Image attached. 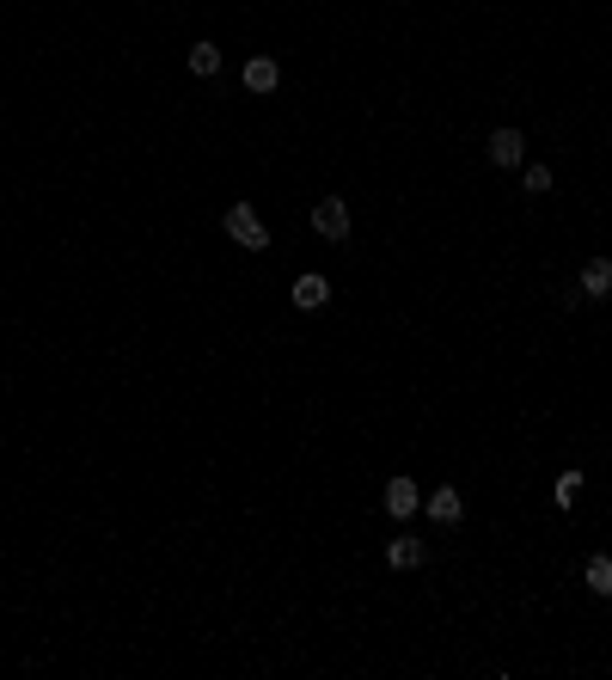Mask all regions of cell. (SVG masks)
I'll use <instances>...</instances> for the list:
<instances>
[{
  "mask_svg": "<svg viewBox=\"0 0 612 680\" xmlns=\"http://www.w3.org/2000/svg\"><path fill=\"white\" fill-rule=\"evenodd\" d=\"M521 185H527V197H545V190H551V165H527Z\"/></svg>",
  "mask_w": 612,
  "mask_h": 680,
  "instance_id": "7c38bea8",
  "label": "cell"
},
{
  "mask_svg": "<svg viewBox=\"0 0 612 680\" xmlns=\"http://www.w3.org/2000/svg\"><path fill=\"white\" fill-rule=\"evenodd\" d=\"M484 154H490L496 172H514V165L527 160V135H521V129H496V135L484 142Z\"/></svg>",
  "mask_w": 612,
  "mask_h": 680,
  "instance_id": "7a4b0ae2",
  "label": "cell"
},
{
  "mask_svg": "<svg viewBox=\"0 0 612 680\" xmlns=\"http://www.w3.org/2000/svg\"><path fill=\"white\" fill-rule=\"evenodd\" d=\"M423 558H428V546H423V539H410V534L386 546V564H392V570H417Z\"/></svg>",
  "mask_w": 612,
  "mask_h": 680,
  "instance_id": "9c48e42d",
  "label": "cell"
},
{
  "mask_svg": "<svg viewBox=\"0 0 612 680\" xmlns=\"http://www.w3.org/2000/svg\"><path fill=\"white\" fill-rule=\"evenodd\" d=\"M575 289H582V301H607L612 294V258H588L582 276H575Z\"/></svg>",
  "mask_w": 612,
  "mask_h": 680,
  "instance_id": "8992f818",
  "label": "cell"
},
{
  "mask_svg": "<svg viewBox=\"0 0 612 680\" xmlns=\"http://www.w3.org/2000/svg\"><path fill=\"white\" fill-rule=\"evenodd\" d=\"M276 86H282V68L269 62V56H251V62H245V92L264 99V92H276Z\"/></svg>",
  "mask_w": 612,
  "mask_h": 680,
  "instance_id": "ba28073f",
  "label": "cell"
},
{
  "mask_svg": "<svg viewBox=\"0 0 612 680\" xmlns=\"http://www.w3.org/2000/svg\"><path fill=\"white\" fill-rule=\"evenodd\" d=\"M423 509H428V521H435V527H453V521L466 515V496L453 491V484H441V491L423 496Z\"/></svg>",
  "mask_w": 612,
  "mask_h": 680,
  "instance_id": "5b68a950",
  "label": "cell"
},
{
  "mask_svg": "<svg viewBox=\"0 0 612 680\" xmlns=\"http://www.w3.org/2000/svg\"><path fill=\"white\" fill-rule=\"evenodd\" d=\"M551 496H557V509H570L575 496H582V473H564V478H557V491H551Z\"/></svg>",
  "mask_w": 612,
  "mask_h": 680,
  "instance_id": "4fadbf2b",
  "label": "cell"
},
{
  "mask_svg": "<svg viewBox=\"0 0 612 680\" xmlns=\"http://www.w3.org/2000/svg\"><path fill=\"white\" fill-rule=\"evenodd\" d=\"M288 301H294L301 313H319L331 301V282L319 276V270H306V276H294V294H288Z\"/></svg>",
  "mask_w": 612,
  "mask_h": 680,
  "instance_id": "52a82bcc",
  "label": "cell"
},
{
  "mask_svg": "<svg viewBox=\"0 0 612 680\" xmlns=\"http://www.w3.org/2000/svg\"><path fill=\"white\" fill-rule=\"evenodd\" d=\"M184 62H190L196 80H208V74H221V49H215V43H190V56H184Z\"/></svg>",
  "mask_w": 612,
  "mask_h": 680,
  "instance_id": "30bf717a",
  "label": "cell"
},
{
  "mask_svg": "<svg viewBox=\"0 0 612 680\" xmlns=\"http://www.w3.org/2000/svg\"><path fill=\"white\" fill-rule=\"evenodd\" d=\"M221 227H227V239H233V246H245V251H264L269 246V227L258 221V208L251 203H233L221 215Z\"/></svg>",
  "mask_w": 612,
  "mask_h": 680,
  "instance_id": "6da1fadb",
  "label": "cell"
},
{
  "mask_svg": "<svg viewBox=\"0 0 612 680\" xmlns=\"http://www.w3.org/2000/svg\"><path fill=\"white\" fill-rule=\"evenodd\" d=\"M582 577H588V589H594V595H612V558H600V552H594L588 564H582Z\"/></svg>",
  "mask_w": 612,
  "mask_h": 680,
  "instance_id": "8fae6325",
  "label": "cell"
},
{
  "mask_svg": "<svg viewBox=\"0 0 612 680\" xmlns=\"http://www.w3.org/2000/svg\"><path fill=\"white\" fill-rule=\"evenodd\" d=\"M312 227H319L325 239H349V203H343V197H319V208H312Z\"/></svg>",
  "mask_w": 612,
  "mask_h": 680,
  "instance_id": "277c9868",
  "label": "cell"
},
{
  "mask_svg": "<svg viewBox=\"0 0 612 680\" xmlns=\"http://www.w3.org/2000/svg\"><path fill=\"white\" fill-rule=\"evenodd\" d=\"M380 503H386V515L392 521H410L417 515V509H423V491H417V478H386V496H380Z\"/></svg>",
  "mask_w": 612,
  "mask_h": 680,
  "instance_id": "3957f363",
  "label": "cell"
}]
</instances>
